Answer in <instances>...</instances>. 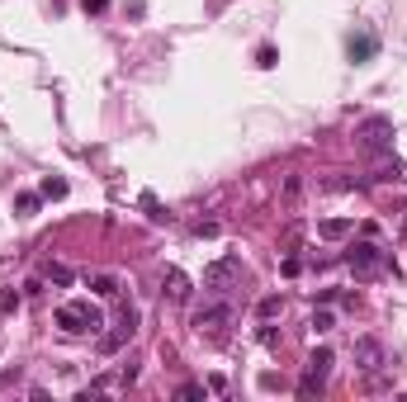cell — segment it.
<instances>
[{
    "label": "cell",
    "mask_w": 407,
    "mask_h": 402,
    "mask_svg": "<svg viewBox=\"0 0 407 402\" xmlns=\"http://www.w3.org/2000/svg\"><path fill=\"white\" fill-rule=\"evenodd\" d=\"M256 312H261V317H275V312H280V294L261 298V303H256Z\"/></svg>",
    "instance_id": "e0dca14e"
},
{
    "label": "cell",
    "mask_w": 407,
    "mask_h": 402,
    "mask_svg": "<svg viewBox=\"0 0 407 402\" xmlns=\"http://www.w3.org/2000/svg\"><path fill=\"white\" fill-rule=\"evenodd\" d=\"M403 232H407V218H403Z\"/></svg>",
    "instance_id": "d4e9b609"
},
{
    "label": "cell",
    "mask_w": 407,
    "mask_h": 402,
    "mask_svg": "<svg viewBox=\"0 0 407 402\" xmlns=\"http://www.w3.org/2000/svg\"><path fill=\"white\" fill-rule=\"evenodd\" d=\"M180 402H194V398H204V384H180V393H175Z\"/></svg>",
    "instance_id": "ac0fdd59"
},
{
    "label": "cell",
    "mask_w": 407,
    "mask_h": 402,
    "mask_svg": "<svg viewBox=\"0 0 407 402\" xmlns=\"http://www.w3.org/2000/svg\"><path fill=\"white\" fill-rule=\"evenodd\" d=\"M142 208H147V218H166V213H161V203H157V194H142Z\"/></svg>",
    "instance_id": "ffe728a7"
},
{
    "label": "cell",
    "mask_w": 407,
    "mask_h": 402,
    "mask_svg": "<svg viewBox=\"0 0 407 402\" xmlns=\"http://www.w3.org/2000/svg\"><path fill=\"white\" fill-rule=\"evenodd\" d=\"M350 232V218H327V223H317V237H327V242H341Z\"/></svg>",
    "instance_id": "30bf717a"
},
{
    "label": "cell",
    "mask_w": 407,
    "mask_h": 402,
    "mask_svg": "<svg viewBox=\"0 0 407 402\" xmlns=\"http://www.w3.org/2000/svg\"><path fill=\"white\" fill-rule=\"evenodd\" d=\"M256 62H261V66H275V47L266 43V47H261V52H256Z\"/></svg>",
    "instance_id": "603a6c76"
},
{
    "label": "cell",
    "mask_w": 407,
    "mask_h": 402,
    "mask_svg": "<svg viewBox=\"0 0 407 402\" xmlns=\"http://www.w3.org/2000/svg\"><path fill=\"white\" fill-rule=\"evenodd\" d=\"M379 365H384V345H379L374 336H360V341H355V370L374 374Z\"/></svg>",
    "instance_id": "ba28073f"
},
{
    "label": "cell",
    "mask_w": 407,
    "mask_h": 402,
    "mask_svg": "<svg viewBox=\"0 0 407 402\" xmlns=\"http://www.w3.org/2000/svg\"><path fill=\"white\" fill-rule=\"evenodd\" d=\"M43 275H47V284H57V289H66V284L76 279V275H71V265H62V261H47Z\"/></svg>",
    "instance_id": "7c38bea8"
},
{
    "label": "cell",
    "mask_w": 407,
    "mask_h": 402,
    "mask_svg": "<svg viewBox=\"0 0 407 402\" xmlns=\"http://www.w3.org/2000/svg\"><path fill=\"white\" fill-rule=\"evenodd\" d=\"M15 208L19 213H33V208H38V194H15Z\"/></svg>",
    "instance_id": "d6986e66"
},
{
    "label": "cell",
    "mask_w": 407,
    "mask_h": 402,
    "mask_svg": "<svg viewBox=\"0 0 407 402\" xmlns=\"http://www.w3.org/2000/svg\"><path fill=\"white\" fill-rule=\"evenodd\" d=\"M57 326H62V331H71V336H85V331H100V326H105V317H100V308H95V303L71 298V303H62V308H57Z\"/></svg>",
    "instance_id": "6da1fadb"
},
{
    "label": "cell",
    "mask_w": 407,
    "mask_h": 402,
    "mask_svg": "<svg viewBox=\"0 0 407 402\" xmlns=\"http://www.w3.org/2000/svg\"><path fill=\"white\" fill-rule=\"evenodd\" d=\"M133 331H138V312L124 308V312H119V322H114V331H110L105 341H100V345H105V355H114V350H119L124 341H133Z\"/></svg>",
    "instance_id": "52a82bcc"
},
{
    "label": "cell",
    "mask_w": 407,
    "mask_h": 402,
    "mask_svg": "<svg viewBox=\"0 0 407 402\" xmlns=\"http://www.w3.org/2000/svg\"><path fill=\"white\" fill-rule=\"evenodd\" d=\"M346 265H350L360 279H374V275H384V270H393L389 251L379 247V242H355V247L346 251Z\"/></svg>",
    "instance_id": "7a4b0ae2"
},
{
    "label": "cell",
    "mask_w": 407,
    "mask_h": 402,
    "mask_svg": "<svg viewBox=\"0 0 407 402\" xmlns=\"http://www.w3.org/2000/svg\"><path fill=\"white\" fill-rule=\"evenodd\" d=\"M81 5H85V10H90V15H100V10H105V5H110V0H81Z\"/></svg>",
    "instance_id": "cb8c5ba5"
},
{
    "label": "cell",
    "mask_w": 407,
    "mask_h": 402,
    "mask_svg": "<svg viewBox=\"0 0 407 402\" xmlns=\"http://www.w3.org/2000/svg\"><path fill=\"white\" fill-rule=\"evenodd\" d=\"M403 175H407V166H403V161H398V156L379 166V180H403Z\"/></svg>",
    "instance_id": "9a60e30c"
},
{
    "label": "cell",
    "mask_w": 407,
    "mask_h": 402,
    "mask_svg": "<svg viewBox=\"0 0 407 402\" xmlns=\"http://www.w3.org/2000/svg\"><path fill=\"white\" fill-rule=\"evenodd\" d=\"M0 308H5V312L19 308V294H15V289H5V294H0Z\"/></svg>",
    "instance_id": "7402d4cb"
},
{
    "label": "cell",
    "mask_w": 407,
    "mask_h": 402,
    "mask_svg": "<svg viewBox=\"0 0 407 402\" xmlns=\"http://www.w3.org/2000/svg\"><path fill=\"white\" fill-rule=\"evenodd\" d=\"M161 289H166V298H171V303H185V298H189V275H185V270H166Z\"/></svg>",
    "instance_id": "9c48e42d"
},
{
    "label": "cell",
    "mask_w": 407,
    "mask_h": 402,
    "mask_svg": "<svg viewBox=\"0 0 407 402\" xmlns=\"http://www.w3.org/2000/svg\"><path fill=\"white\" fill-rule=\"evenodd\" d=\"M218 232V223H213V218H204V223H194V237H213Z\"/></svg>",
    "instance_id": "44dd1931"
},
{
    "label": "cell",
    "mask_w": 407,
    "mask_h": 402,
    "mask_svg": "<svg viewBox=\"0 0 407 402\" xmlns=\"http://www.w3.org/2000/svg\"><path fill=\"white\" fill-rule=\"evenodd\" d=\"M237 279H242V256H218V261L204 270V284H208V289H228Z\"/></svg>",
    "instance_id": "8992f818"
},
{
    "label": "cell",
    "mask_w": 407,
    "mask_h": 402,
    "mask_svg": "<svg viewBox=\"0 0 407 402\" xmlns=\"http://www.w3.org/2000/svg\"><path fill=\"white\" fill-rule=\"evenodd\" d=\"M331 326H336V317H331L327 308H322V312H313V331H317V336H322V331H331Z\"/></svg>",
    "instance_id": "2e32d148"
},
{
    "label": "cell",
    "mask_w": 407,
    "mask_h": 402,
    "mask_svg": "<svg viewBox=\"0 0 407 402\" xmlns=\"http://www.w3.org/2000/svg\"><path fill=\"white\" fill-rule=\"evenodd\" d=\"M90 289H95L100 298H114V294H119V279H114V275H95V279H90Z\"/></svg>",
    "instance_id": "5bb4252c"
},
{
    "label": "cell",
    "mask_w": 407,
    "mask_h": 402,
    "mask_svg": "<svg viewBox=\"0 0 407 402\" xmlns=\"http://www.w3.org/2000/svg\"><path fill=\"white\" fill-rule=\"evenodd\" d=\"M374 38H370V33H360V38H350V62H370V57H374Z\"/></svg>",
    "instance_id": "8fae6325"
},
{
    "label": "cell",
    "mask_w": 407,
    "mask_h": 402,
    "mask_svg": "<svg viewBox=\"0 0 407 402\" xmlns=\"http://www.w3.org/2000/svg\"><path fill=\"white\" fill-rule=\"evenodd\" d=\"M355 138H360V147H365V152L389 156V152H393V119H384V114H370V119H360Z\"/></svg>",
    "instance_id": "3957f363"
},
{
    "label": "cell",
    "mask_w": 407,
    "mask_h": 402,
    "mask_svg": "<svg viewBox=\"0 0 407 402\" xmlns=\"http://www.w3.org/2000/svg\"><path fill=\"white\" fill-rule=\"evenodd\" d=\"M38 194H43V199H66V180L62 175H47L43 185H38Z\"/></svg>",
    "instance_id": "4fadbf2b"
},
{
    "label": "cell",
    "mask_w": 407,
    "mask_h": 402,
    "mask_svg": "<svg viewBox=\"0 0 407 402\" xmlns=\"http://www.w3.org/2000/svg\"><path fill=\"white\" fill-rule=\"evenodd\" d=\"M232 322H237L232 303H213V308H199V312H194V331H199V336H208V341H223Z\"/></svg>",
    "instance_id": "277c9868"
},
{
    "label": "cell",
    "mask_w": 407,
    "mask_h": 402,
    "mask_svg": "<svg viewBox=\"0 0 407 402\" xmlns=\"http://www.w3.org/2000/svg\"><path fill=\"white\" fill-rule=\"evenodd\" d=\"M327 374H331V350H327V345H317L313 355H308V370H303V379H298V398H313V393H322Z\"/></svg>",
    "instance_id": "5b68a950"
}]
</instances>
